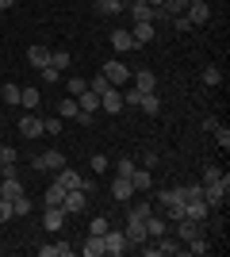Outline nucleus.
Masks as SVG:
<instances>
[{
    "label": "nucleus",
    "mask_w": 230,
    "mask_h": 257,
    "mask_svg": "<svg viewBox=\"0 0 230 257\" xmlns=\"http://www.w3.org/2000/svg\"><path fill=\"white\" fill-rule=\"evenodd\" d=\"M12 4H16V0H0V12H8V8H12Z\"/></svg>",
    "instance_id": "nucleus-48"
},
{
    "label": "nucleus",
    "mask_w": 230,
    "mask_h": 257,
    "mask_svg": "<svg viewBox=\"0 0 230 257\" xmlns=\"http://www.w3.org/2000/svg\"><path fill=\"white\" fill-rule=\"evenodd\" d=\"M184 8H188V0H165V4H161V12L169 16V20H173V16H180Z\"/></svg>",
    "instance_id": "nucleus-33"
},
{
    "label": "nucleus",
    "mask_w": 230,
    "mask_h": 257,
    "mask_svg": "<svg viewBox=\"0 0 230 257\" xmlns=\"http://www.w3.org/2000/svg\"><path fill=\"white\" fill-rule=\"evenodd\" d=\"M96 12L100 16H119V12H127V0H96Z\"/></svg>",
    "instance_id": "nucleus-24"
},
{
    "label": "nucleus",
    "mask_w": 230,
    "mask_h": 257,
    "mask_svg": "<svg viewBox=\"0 0 230 257\" xmlns=\"http://www.w3.org/2000/svg\"><path fill=\"white\" fill-rule=\"evenodd\" d=\"M0 96H4V104H8V107H16V104H20V85H12V81H8V85L0 88Z\"/></svg>",
    "instance_id": "nucleus-31"
},
{
    "label": "nucleus",
    "mask_w": 230,
    "mask_h": 257,
    "mask_svg": "<svg viewBox=\"0 0 230 257\" xmlns=\"http://www.w3.org/2000/svg\"><path fill=\"white\" fill-rule=\"evenodd\" d=\"M176 238L180 242H192V238H203V219H176Z\"/></svg>",
    "instance_id": "nucleus-5"
},
{
    "label": "nucleus",
    "mask_w": 230,
    "mask_h": 257,
    "mask_svg": "<svg viewBox=\"0 0 230 257\" xmlns=\"http://www.w3.org/2000/svg\"><path fill=\"white\" fill-rule=\"evenodd\" d=\"M108 215H92V223H88V234H104V230H108Z\"/></svg>",
    "instance_id": "nucleus-36"
},
{
    "label": "nucleus",
    "mask_w": 230,
    "mask_h": 257,
    "mask_svg": "<svg viewBox=\"0 0 230 257\" xmlns=\"http://www.w3.org/2000/svg\"><path fill=\"white\" fill-rule=\"evenodd\" d=\"M184 16L192 20V27H203V23L211 20V8H207V4H188V8H184Z\"/></svg>",
    "instance_id": "nucleus-16"
},
{
    "label": "nucleus",
    "mask_w": 230,
    "mask_h": 257,
    "mask_svg": "<svg viewBox=\"0 0 230 257\" xmlns=\"http://www.w3.org/2000/svg\"><path fill=\"white\" fill-rule=\"evenodd\" d=\"M226 196H230V177H226V173H222L219 181L203 184V200H207V207H222V204H226Z\"/></svg>",
    "instance_id": "nucleus-2"
},
{
    "label": "nucleus",
    "mask_w": 230,
    "mask_h": 257,
    "mask_svg": "<svg viewBox=\"0 0 230 257\" xmlns=\"http://www.w3.org/2000/svg\"><path fill=\"white\" fill-rule=\"evenodd\" d=\"M127 249H131V242H127V234H123V230H104V253L108 257H123L127 253Z\"/></svg>",
    "instance_id": "nucleus-3"
},
{
    "label": "nucleus",
    "mask_w": 230,
    "mask_h": 257,
    "mask_svg": "<svg viewBox=\"0 0 230 257\" xmlns=\"http://www.w3.org/2000/svg\"><path fill=\"white\" fill-rule=\"evenodd\" d=\"M50 65H54L58 73H66L69 69V50H50Z\"/></svg>",
    "instance_id": "nucleus-30"
},
{
    "label": "nucleus",
    "mask_w": 230,
    "mask_h": 257,
    "mask_svg": "<svg viewBox=\"0 0 230 257\" xmlns=\"http://www.w3.org/2000/svg\"><path fill=\"white\" fill-rule=\"evenodd\" d=\"M146 234L150 238L169 234V219H165V215H146Z\"/></svg>",
    "instance_id": "nucleus-15"
},
{
    "label": "nucleus",
    "mask_w": 230,
    "mask_h": 257,
    "mask_svg": "<svg viewBox=\"0 0 230 257\" xmlns=\"http://www.w3.org/2000/svg\"><path fill=\"white\" fill-rule=\"evenodd\" d=\"M62 165H69L62 150H46V154H35V158H31V169L35 173H58Z\"/></svg>",
    "instance_id": "nucleus-1"
},
{
    "label": "nucleus",
    "mask_w": 230,
    "mask_h": 257,
    "mask_svg": "<svg viewBox=\"0 0 230 257\" xmlns=\"http://www.w3.org/2000/svg\"><path fill=\"white\" fill-rule=\"evenodd\" d=\"M131 215H134V219H142V223H146V215H153V204H150V200H138V204L131 207Z\"/></svg>",
    "instance_id": "nucleus-38"
},
{
    "label": "nucleus",
    "mask_w": 230,
    "mask_h": 257,
    "mask_svg": "<svg viewBox=\"0 0 230 257\" xmlns=\"http://www.w3.org/2000/svg\"><path fill=\"white\" fill-rule=\"evenodd\" d=\"M39 77H43V85H58V77H62V73H58L54 65H43V69H39Z\"/></svg>",
    "instance_id": "nucleus-41"
},
{
    "label": "nucleus",
    "mask_w": 230,
    "mask_h": 257,
    "mask_svg": "<svg viewBox=\"0 0 230 257\" xmlns=\"http://www.w3.org/2000/svg\"><path fill=\"white\" fill-rule=\"evenodd\" d=\"M96 188H100V184L92 181V177H81V192H96Z\"/></svg>",
    "instance_id": "nucleus-47"
},
{
    "label": "nucleus",
    "mask_w": 230,
    "mask_h": 257,
    "mask_svg": "<svg viewBox=\"0 0 230 257\" xmlns=\"http://www.w3.org/2000/svg\"><path fill=\"white\" fill-rule=\"evenodd\" d=\"M85 88H88V81H85V77H69V96H81Z\"/></svg>",
    "instance_id": "nucleus-42"
},
{
    "label": "nucleus",
    "mask_w": 230,
    "mask_h": 257,
    "mask_svg": "<svg viewBox=\"0 0 230 257\" xmlns=\"http://www.w3.org/2000/svg\"><path fill=\"white\" fill-rule=\"evenodd\" d=\"M100 73H104L111 85L119 88V85H127V81H131V65H127V62H104V65H100Z\"/></svg>",
    "instance_id": "nucleus-4"
},
{
    "label": "nucleus",
    "mask_w": 230,
    "mask_h": 257,
    "mask_svg": "<svg viewBox=\"0 0 230 257\" xmlns=\"http://www.w3.org/2000/svg\"><path fill=\"white\" fill-rule=\"evenodd\" d=\"M0 16H4V12H0Z\"/></svg>",
    "instance_id": "nucleus-51"
},
{
    "label": "nucleus",
    "mask_w": 230,
    "mask_h": 257,
    "mask_svg": "<svg viewBox=\"0 0 230 257\" xmlns=\"http://www.w3.org/2000/svg\"><path fill=\"white\" fill-rule=\"evenodd\" d=\"M62 207H66V215H77L88 207V192H81V188H69L66 200H62Z\"/></svg>",
    "instance_id": "nucleus-8"
},
{
    "label": "nucleus",
    "mask_w": 230,
    "mask_h": 257,
    "mask_svg": "<svg viewBox=\"0 0 230 257\" xmlns=\"http://www.w3.org/2000/svg\"><path fill=\"white\" fill-rule=\"evenodd\" d=\"M134 88H138V92H153V88H157L153 69H138V73H134Z\"/></svg>",
    "instance_id": "nucleus-23"
},
{
    "label": "nucleus",
    "mask_w": 230,
    "mask_h": 257,
    "mask_svg": "<svg viewBox=\"0 0 230 257\" xmlns=\"http://www.w3.org/2000/svg\"><path fill=\"white\" fill-rule=\"evenodd\" d=\"M111 196H115L119 204H131V196H134L131 177H115V181H111Z\"/></svg>",
    "instance_id": "nucleus-9"
},
{
    "label": "nucleus",
    "mask_w": 230,
    "mask_h": 257,
    "mask_svg": "<svg viewBox=\"0 0 230 257\" xmlns=\"http://www.w3.org/2000/svg\"><path fill=\"white\" fill-rule=\"evenodd\" d=\"M111 46H115L119 54H131V50H138L134 35H131V31H123V27H119V31H111Z\"/></svg>",
    "instance_id": "nucleus-12"
},
{
    "label": "nucleus",
    "mask_w": 230,
    "mask_h": 257,
    "mask_svg": "<svg viewBox=\"0 0 230 257\" xmlns=\"http://www.w3.org/2000/svg\"><path fill=\"white\" fill-rule=\"evenodd\" d=\"M16 127H20V135H23V139H39V135H46V131H43V119L35 115V111H27V115H23L20 123H16Z\"/></svg>",
    "instance_id": "nucleus-6"
},
{
    "label": "nucleus",
    "mask_w": 230,
    "mask_h": 257,
    "mask_svg": "<svg viewBox=\"0 0 230 257\" xmlns=\"http://www.w3.org/2000/svg\"><path fill=\"white\" fill-rule=\"evenodd\" d=\"M54 184H62L66 192H69V188H81V173H77V169H69V165H62V169L54 173Z\"/></svg>",
    "instance_id": "nucleus-13"
},
{
    "label": "nucleus",
    "mask_w": 230,
    "mask_h": 257,
    "mask_svg": "<svg viewBox=\"0 0 230 257\" xmlns=\"http://www.w3.org/2000/svg\"><path fill=\"white\" fill-rule=\"evenodd\" d=\"M92 173H108V158L104 154H92Z\"/></svg>",
    "instance_id": "nucleus-44"
},
{
    "label": "nucleus",
    "mask_w": 230,
    "mask_h": 257,
    "mask_svg": "<svg viewBox=\"0 0 230 257\" xmlns=\"http://www.w3.org/2000/svg\"><path fill=\"white\" fill-rule=\"evenodd\" d=\"M27 62L35 65V69H43V65H50V50H46V46H27Z\"/></svg>",
    "instance_id": "nucleus-22"
},
{
    "label": "nucleus",
    "mask_w": 230,
    "mask_h": 257,
    "mask_svg": "<svg viewBox=\"0 0 230 257\" xmlns=\"http://www.w3.org/2000/svg\"><path fill=\"white\" fill-rule=\"evenodd\" d=\"M73 246L69 242H54V246H39V257H69Z\"/></svg>",
    "instance_id": "nucleus-25"
},
{
    "label": "nucleus",
    "mask_w": 230,
    "mask_h": 257,
    "mask_svg": "<svg viewBox=\"0 0 230 257\" xmlns=\"http://www.w3.org/2000/svg\"><path fill=\"white\" fill-rule=\"evenodd\" d=\"M207 215H211L207 200H188V219H207Z\"/></svg>",
    "instance_id": "nucleus-28"
},
{
    "label": "nucleus",
    "mask_w": 230,
    "mask_h": 257,
    "mask_svg": "<svg viewBox=\"0 0 230 257\" xmlns=\"http://www.w3.org/2000/svg\"><path fill=\"white\" fill-rule=\"evenodd\" d=\"M16 158H20V154L12 150L8 142H0V165H4V169H8V165H16Z\"/></svg>",
    "instance_id": "nucleus-37"
},
{
    "label": "nucleus",
    "mask_w": 230,
    "mask_h": 257,
    "mask_svg": "<svg viewBox=\"0 0 230 257\" xmlns=\"http://www.w3.org/2000/svg\"><path fill=\"white\" fill-rule=\"evenodd\" d=\"M58 115L69 119V123H77V119H81V104H77V96H66V100H62V104H58Z\"/></svg>",
    "instance_id": "nucleus-21"
},
{
    "label": "nucleus",
    "mask_w": 230,
    "mask_h": 257,
    "mask_svg": "<svg viewBox=\"0 0 230 257\" xmlns=\"http://www.w3.org/2000/svg\"><path fill=\"white\" fill-rule=\"evenodd\" d=\"M43 226L46 230H62V226H66V207H46L43 211Z\"/></svg>",
    "instance_id": "nucleus-14"
},
{
    "label": "nucleus",
    "mask_w": 230,
    "mask_h": 257,
    "mask_svg": "<svg viewBox=\"0 0 230 257\" xmlns=\"http://www.w3.org/2000/svg\"><path fill=\"white\" fill-rule=\"evenodd\" d=\"M12 211H16V215H31V211H35L31 196H27V192H23V196H16V200H12Z\"/></svg>",
    "instance_id": "nucleus-29"
},
{
    "label": "nucleus",
    "mask_w": 230,
    "mask_h": 257,
    "mask_svg": "<svg viewBox=\"0 0 230 257\" xmlns=\"http://www.w3.org/2000/svg\"><path fill=\"white\" fill-rule=\"evenodd\" d=\"M88 88L104 96V92H108V88H115V85H111V81H108V77H104V73H96V77H92V81H88Z\"/></svg>",
    "instance_id": "nucleus-35"
},
{
    "label": "nucleus",
    "mask_w": 230,
    "mask_h": 257,
    "mask_svg": "<svg viewBox=\"0 0 230 257\" xmlns=\"http://www.w3.org/2000/svg\"><path fill=\"white\" fill-rule=\"evenodd\" d=\"M219 177H222V169H219V165H207V169H203V184L219 181Z\"/></svg>",
    "instance_id": "nucleus-45"
},
{
    "label": "nucleus",
    "mask_w": 230,
    "mask_h": 257,
    "mask_svg": "<svg viewBox=\"0 0 230 257\" xmlns=\"http://www.w3.org/2000/svg\"><path fill=\"white\" fill-rule=\"evenodd\" d=\"M62 127H66V119L58 115V119H43V131L46 135H62Z\"/></svg>",
    "instance_id": "nucleus-40"
},
{
    "label": "nucleus",
    "mask_w": 230,
    "mask_h": 257,
    "mask_svg": "<svg viewBox=\"0 0 230 257\" xmlns=\"http://www.w3.org/2000/svg\"><path fill=\"white\" fill-rule=\"evenodd\" d=\"M138 165H142V169H153V165H157V154H153V150H146L142 158H138Z\"/></svg>",
    "instance_id": "nucleus-46"
},
{
    "label": "nucleus",
    "mask_w": 230,
    "mask_h": 257,
    "mask_svg": "<svg viewBox=\"0 0 230 257\" xmlns=\"http://www.w3.org/2000/svg\"><path fill=\"white\" fill-rule=\"evenodd\" d=\"M203 85H207V88L222 85V73H219V65H207V69H203Z\"/></svg>",
    "instance_id": "nucleus-34"
},
{
    "label": "nucleus",
    "mask_w": 230,
    "mask_h": 257,
    "mask_svg": "<svg viewBox=\"0 0 230 257\" xmlns=\"http://www.w3.org/2000/svg\"><path fill=\"white\" fill-rule=\"evenodd\" d=\"M138 107H142L146 115H161V100H157V92H142V100H138Z\"/></svg>",
    "instance_id": "nucleus-26"
},
{
    "label": "nucleus",
    "mask_w": 230,
    "mask_h": 257,
    "mask_svg": "<svg viewBox=\"0 0 230 257\" xmlns=\"http://www.w3.org/2000/svg\"><path fill=\"white\" fill-rule=\"evenodd\" d=\"M0 181H4V165H0Z\"/></svg>",
    "instance_id": "nucleus-50"
},
{
    "label": "nucleus",
    "mask_w": 230,
    "mask_h": 257,
    "mask_svg": "<svg viewBox=\"0 0 230 257\" xmlns=\"http://www.w3.org/2000/svg\"><path fill=\"white\" fill-rule=\"evenodd\" d=\"M188 4H207V0H188Z\"/></svg>",
    "instance_id": "nucleus-49"
},
{
    "label": "nucleus",
    "mask_w": 230,
    "mask_h": 257,
    "mask_svg": "<svg viewBox=\"0 0 230 257\" xmlns=\"http://www.w3.org/2000/svg\"><path fill=\"white\" fill-rule=\"evenodd\" d=\"M123 234H127L131 246H142L146 238H150V234H146V223H142V219H134V215H127V230H123Z\"/></svg>",
    "instance_id": "nucleus-7"
},
{
    "label": "nucleus",
    "mask_w": 230,
    "mask_h": 257,
    "mask_svg": "<svg viewBox=\"0 0 230 257\" xmlns=\"http://www.w3.org/2000/svg\"><path fill=\"white\" fill-rule=\"evenodd\" d=\"M134 169H138V161H134V158H119V161H115V177H131Z\"/></svg>",
    "instance_id": "nucleus-32"
},
{
    "label": "nucleus",
    "mask_w": 230,
    "mask_h": 257,
    "mask_svg": "<svg viewBox=\"0 0 230 257\" xmlns=\"http://www.w3.org/2000/svg\"><path fill=\"white\" fill-rule=\"evenodd\" d=\"M81 253L85 257H104V234H88L81 242Z\"/></svg>",
    "instance_id": "nucleus-20"
},
{
    "label": "nucleus",
    "mask_w": 230,
    "mask_h": 257,
    "mask_svg": "<svg viewBox=\"0 0 230 257\" xmlns=\"http://www.w3.org/2000/svg\"><path fill=\"white\" fill-rule=\"evenodd\" d=\"M62 200H66V188H62V184H50L43 204H46V207H62Z\"/></svg>",
    "instance_id": "nucleus-27"
},
{
    "label": "nucleus",
    "mask_w": 230,
    "mask_h": 257,
    "mask_svg": "<svg viewBox=\"0 0 230 257\" xmlns=\"http://www.w3.org/2000/svg\"><path fill=\"white\" fill-rule=\"evenodd\" d=\"M77 104H81V111H85V115H96V111H100V92L85 88V92L77 96Z\"/></svg>",
    "instance_id": "nucleus-18"
},
{
    "label": "nucleus",
    "mask_w": 230,
    "mask_h": 257,
    "mask_svg": "<svg viewBox=\"0 0 230 257\" xmlns=\"http://www.w3.org/2000/svg\"><path fill=\"white\" fill-rule=\"evenodd\" d=\"M100 107H104L108 115H119V111H123V92H119V88H108V92L100 96Z\"/></svg>",
    "instance_id": "nucleus-10"
},
{
    "label": "nucleus",
    "mask_w": 230,
    "mask_h": 257,
    "mask_svg": "<svg viewBox=\"0 0 230 257\" xmlns=\"http://www.w3.org/2000/svg\"><path fill=\"white\" fill-rule=\"evenodd\" d=\"M8 219H16V211H12V200L0 196V223H8Z\"/></svg>",
    "instance_id": "nucleus-43"
},
{
    "label": "nucleus",
    "mask_w": 230,
    "mask_h": 257,
    "mask_svg": "<svg viewBox=\"0 0 230 257\" xmlns=\"http://www.w3.org/2000/svg\"><path fill=\"white\" fill-rule=\"evenodd\" d=\"M211 135H215V142H219L222 150H230V131L222 127V123H215V131H211Z\"/></svg>",
    "instance_id": "nucleus-39"
},
{
    "label": "nucleus",
    "mask_w": 230,
    "mask_h": 257,
    "mask_svg": "<svg viewBox=\"0 0 230 257\" xmlns=\"http://www.w3.org/2000/svg\"><path fill=\"white\" fill-rule=\"evenodd\" d=\"M131 35H134V43H138V46H146V43H153L157 27H153V23L146 20V23H134V27H131Z\"/></svg>",
    "instance_id": "nucleus-17"
},
{
    "label": "nucleus",
    "mask_w": 230,
    "mask_h": 257,
    "mask_svg": "<svg viewBox=\"0 0 230 257\" xmlns=\"http://www.w3.org/2000/svg\"><path fill=\"white\" fill-rule=\"evenodd\" d=\"M39 100H43V92H39L35 85L20 88V107H23V111H39Z\"/></svg>",
    "instance_id": "nucleus-11"
},
{
    "label": "nucleus",
    "mask_w": 230,
    "mask_h": 257,
    "mask_svg": "<svg viewBox=\"0 0 230 257\" xmlns=\"http://www.w3.org/2000/svg\"><path fill=\"white\" fill-rule=\"evenodd\" d=\"M131 184H134V192H150V188H153V173L138 165V169L131 173Z\"/></svg>",
    "instance_id": "nucleus-19"
}]
</instances>
